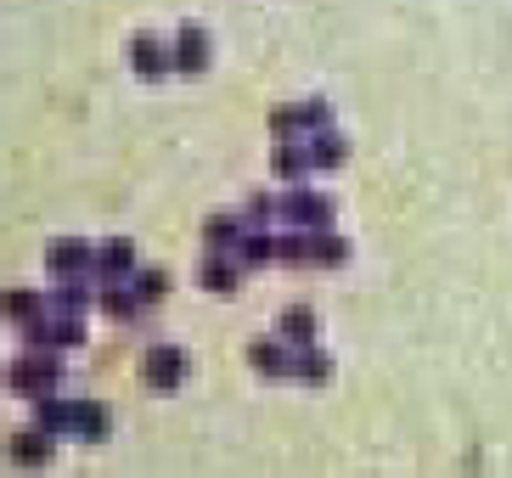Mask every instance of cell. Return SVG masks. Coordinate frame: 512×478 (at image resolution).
Listing matches in <instances>:
<instances>
[{"mask_svg":"<svg viewBox=\"0 0 512 478\" xmlns=\"http://www.w3.org/2000/svg\"><path fill=\"white\" fill-rule=\"evenodd\" d=\"M12 383H17L23 394H46L51 383H57V360H23Z\"/></svg>","mask_w":512,"mask_h":478,"instance_id":"cell-1","label":"cell"},{"mask_svg":"<svg viewBox=\"0 0 512 478\" xmlns=\"http://www.w3.org/2000/svg\"><path fill=\"white\" fill-rule=\"evenodd\" d=\"M181 366L186 360L175 355V349H152L147 355V377L158 383V389H175V383H181Z\"/></svg>","mask_w":512,"mask_h":478,"instance_id":"cell-2","label":"cell"},{"mask_svg":"<svg viewBox=\"0 0 512 478\" xmlns=\"http://www.w3.org/2000/svg\"><path fill=\"white\" fill-rule=\"evenodd\" d=\"M51 265H57L62 276H74V270H85V265H91V254H85L79 242H62L57 254H51Z\"/></svg>","mask_w":512,"mask_h":478,"instance_id":"cell-3","label":"cell"},{"mask_svg":"<svg viewBox=\"0 0 512 478\" xmlns=\"http://www.w3.org/2000/svg\"><path fill=\"white\" fill-rule=\"evenodd\" d=\"M12 456H17V462H46V439H40V434H23V439H12Z\"/></svg>","mask_w":512,"mask_h":478,"instance_id":"cell-4","label":"cell"},{"mask_svg":"<svg viewBox=\"0 0 512 478\" xmlns=\"http://www.w3.org/2000/svg\"><path fill=\"white\" fill-rule=\"evenodd\" d=\"M175 62H181V68H203V34H197V29L181 34V57H175Z\"/></svg>","mask_w":512,"mask_h":478,"instance_id":"cell-5","label":"cell"},{"mask_svg":"<svg viewBox=\"0 0 512 478\" xmlns=\"http://www.w3.org/2000/svg\"><path fill=\"white\" fill-rule=\"evenodd\" d=\"M136 68H141V74H164V51H158L152 40H141L136 45Z\"/></svg>","mask_w":512,"mask_h":478,"instance_id":"cell-6","label":"cell"},{"mask_svg":"<svg viewBox=\"0 0 512 478\" xmlns=\"http://www.w3.org/2000/svg\"><path fill=\"white\" fill-rule=\"evenodd\" d=\"M6 310H12L17 321H34V310H40V304H34L29 293H12V299H6Z\"/></svg>","mask_w":512,"mask_h":478,"instance_id":"cell-7","label":"cell"},{"mask_svg":"<svg viewBox=\"0 0 512 478\" xmlns=\"http://www.w3.org/2000/svg\"><path fill=\"white\" fill-rule=\"evenodd\" d=\"M124 265H130V248H107L102 254V270H124Z\"/></svg>","mask_w":512,"mask_h":478,"instance_id":"cell-8","label":"cell"}]
</instances>
